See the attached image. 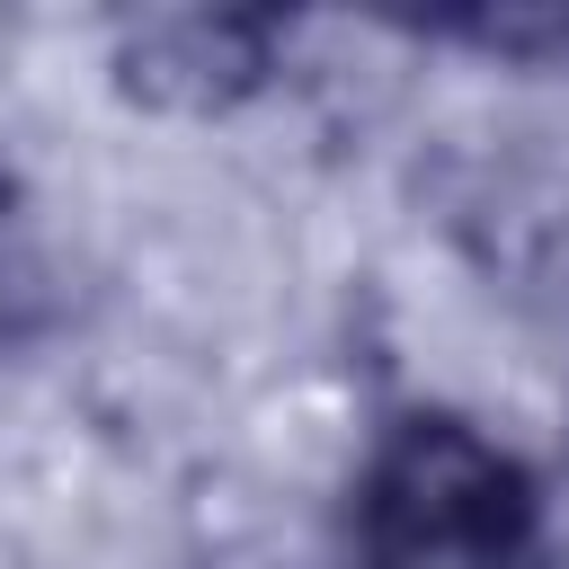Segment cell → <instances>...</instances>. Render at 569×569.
<instances>
[{
  "instance_id": "cell-1",
  "label": "cell",
  "mask_w": 569,
  "mask_h": 569,
  "mask_svg": "<svg viewBox=\"0 0 569 569\" xmlns=\"http://www.w3.org/2000/svg\"><path fill=\"white\" fill-rule=\"evenodd\" d=\"M533 480L471 418H400L356 480V569H525Z\"/></svg>"
},
{
  "instance_id": "cell-2",
  "label": "cell",
  "mask_w": 569,
  "mask_h": 569,
  "mask_svg": "<svg viewBox=\"0 0 569 569\" xmlns=\"http://www.w3.org/2000/svg\"><path fill=\"white\" fill-rule=\"evenodd\" d=\"M116 71L151 107L222 116L276 71V27L249 9H151L116 27Z\"/></svg>"
}]
</instances>
